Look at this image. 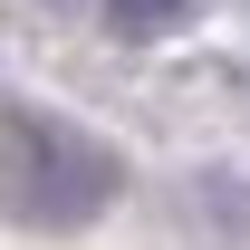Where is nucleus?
Segmentation results:
<instances>
[{"instance_id": "f03ea898", "label": "nucleus", "mask_w": 250, "mask_h": 250, "mask_svg": "<svg viewBox=\"0 0 250 250\" xmlns=\"http://www.w3.org/2000/svg\"><path fill=\"white\" fill-rule=\"evenodd\" d=\"M202 0H106V20H116L125 39H154V29H173V20H192Z\"/></svg>"}, {"instance_id": "f257e3e1", "label": "nucleus", "mask_w": 250, "mask_h": 250, "mask_svg": "<svg viewBox=\"0 0 250 250\" xmlns=\"http://www.w3.org/2000/svg\"><path fill=\"white\" fill-rule=\"evenodd\" d=\"M106 192H116V154L87 145L77 125L58 116H10L0 125V202L39 231H77V221L106 212Z\"/></svg>"}]
</instances>
